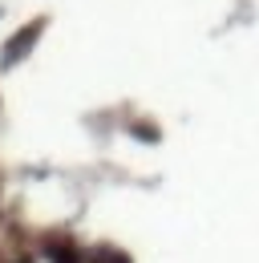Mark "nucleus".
Masks as SVG:
<instances>
[{
	"instance_id": "obj_1",
	"label": "nucleus",
	"mask_w": 259,
	"mask_h": 263,
	"mask_svg": "<svg viewBox=\"0 0 259 263\" xmlns=\"http://www.w3.org/2000/svg\"><path fill=\"white\" fill-rule=\"evenodd\" d=\"M36 33H41V21H36V25H29V29H21V36H16V41H12L8 49H4V65H12V61H21V53L29 49L32 41H36Z\"/></svg>"
}]
</instances>
